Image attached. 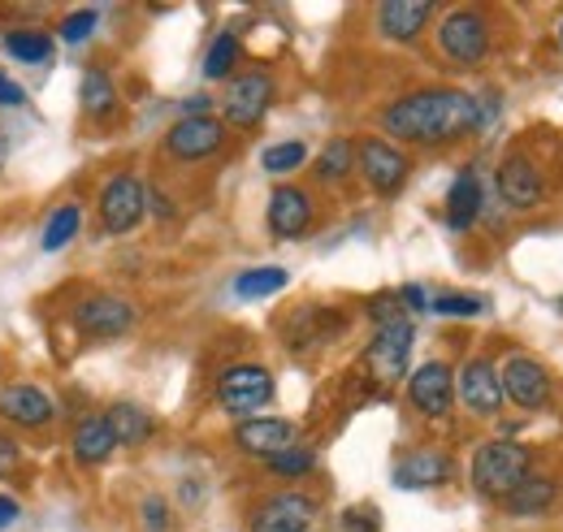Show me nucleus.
<instances>
[{
	"instance_id": "f257e3e1",
	"label": "nucleus",
	"mask_w": 563,
	"mask_h": 532,
	"mask_svg": "<svg viewBox=\"0 0 563 532\" xmlns=\"http://www.w3.org/2000/svg\"><path fill=\"white\" fill-rule=\"evenodd\" d=\"M482 126V104L468 91L455 87H429L399 96L386 113H382V131H390L404 143H451L460 134Z\"/></svg>"
},
{
	"instance_id": "f03ea898",
	"label": "nucleus",
	"mask_w": 563,
	"mask_h": 532,
	"mask_svg": "<svg viewBox=\"0 0 563 532\" xmlns=\"http://www.w3.org/2000/svg\"><path fill=\"white\" fill-rule=\"evenodd\" d=\"M529 476V451L520 442H486L473 455V489L482 498H507Z\"/></svg>"
},
{
	"instance_id": "7ed1b4c3",
	"label": "nucleus",
	"mask_w": 563,
	"mask_h": 532,
	"mask_svg": "<svg viewBox=\"0 0 563 532\" xmlns=\"http://www.w3.org/2000/svg\"><path fill=\"white\" fill-rule=\"evenodd\" d=\"M274 399V373L265 364H230L217 377V402L230 415H252Z\"/></svg>"
},
{
	"instance_id": "20e7f679",
	"label": "nucleus",
	"mask_w": 563,
	"mask_h": 532,
	"mask_svg": "<svg viewBox=\"0 0 563 532\" xmlns=\"http://www.w3.org/2000/svg\"><path fill=\"white\" fill-rule=\"evenodd\" d=\"M438 48L455 62V66H482L490 53V26L477 9H455L442 18L438 26Z\"/></svg>"
},
{
	"instance_id": "39448f33",
	"label": "nucleus",
	"mask_w": 563,
	"mask_h": 532,
	"mask_svg": "<svg viewBox=\"0 0 563 532\" xmlns=\"http://www.w3.org/2000/svg\"><path fill=\"white\" fill-rule=\"evenodd\" d=\"M412 342H417V330H412V321H408V317L377 325L373 342H368V351H364V364H368V373H373L382 386H395V381L408 373V355H412Z\"/></svg>"
},
{
	"instance_id": "423d86ee",
	"label": "nucleus",
	"mask_w": 563,
	"mask_h": 532,
	"mask_svg": "<svg viewBox=\"0 0 563 532\" xmlns=\"http://www.w3.org/2000/svg\"><path fill=\"white\" fill-rule=\"evenodd\" d=\"M143 212H147V187L135 174H118V178L104 182V191H100V225H104V234H113V239L131 234L143 221Z\"/></svg>"
},
{
	"instance_id": "0eeeda50",
	"label": "nucleus",
	"mask_w": 563,
	"mask_h": 532,
	"mask_svg": "<svg viewBox=\"0 0 563 532\" xmlns=\"http://www.w3.org/2000/svg\"><path fill=\"white\" fill-rule=\"evenodd\" d=\"M269 104H274V78H269L265 69L239 74V78L225 87V96H221V113H225V122L239 126V131L261 126V118L269 113Z\"/></svg>"
},
{
	"instance_id": "6e6552de",
	"label": "nucleus",
	"mask_w": 563,
	"mask_h": 532,
	"mask_svg": "<svg viewBox=\"0 0 563 532\" xmlns=\"http://www.w3.org/2000/svg\"><path fill=\"white\" fill-rule=\"evenodd\" d=\"M498 386H503V399H511L525 411H542L551 402V373L533 355H507L498 368Z\"/></svg>"
},
{
	"instance_id": "1a4fd4ad",
	"label": "nucleus",
	"mask_w": 563,
	"mask_h": 532,
	"mask_svg": "<svg viewBox=\"0 0 563 532\" xmlns=\"http://www.w3.org/2000/svg\"><path fill=\"white\" fill-rule=\"evenodd\" d=\"M355 165H360V174L368 178L373 191L395 196L408 182V165L412 160L395 143H386V138H364V143H355Z\"/></svg>"
},
{
	"instance_id": "9d476101",
	"label": "nucleus",
	"mask_w": 563,
	"mask_h": 532,
	"mask_svg": "<svg viewBox=\"0 0 563 532\" xmlns=\"http://www.w3.org/2000/svg\"><path fill=\"white\" fill-rule=\"evenodd\" d=\"M408 399H412V407H417L421 415L442 420V415L451 411V402H455V373H451L442 359H429V364H421V368L412 373Z\"/></svg>"
},
{
	"instance_id": "9b49d317",
	"label": "nucleus",
	"mask_w": 563,
	"mask_h": 532,
	"mask_svg": "<svg viewBox=\"0 0 563 532\" xmlns=\"http://www.w3.org/2000/svg\"><path fill=\"white\" fill-rule=\"evenodd\" d=\"M74 321L91 337H122L135 325V308L126 299H118V295H91V299H82L74 308Z\"/></svg>"
},
{
	"instance_id": "f8f14e48",
	"label": "nucleus",
	"mask_w": 563,
	"mask_h": 532,
	"mask_svg": "<svg viewBox=\"0 0 563 532\" xmlns=\"http://www.w3.org/2000/svg\"><path fill=\"white\" fill-rule=\"evenodd\" d=\"M225 143V126L217 118H183L174 131L165 134V152L178 160H205Z\"/></svg>"
},
{
	"instance_id": "ddd939ff",
	"label": "nucleus",
	"mask_w": 563,
	"mask_h": 532,
	"mask_svg": "<svg viewBox=\"0 0 563 532\" xmlns=\"http://www.w3.org/2000/svg\"><path fill=\"white\" fill-rule=\"evenodd\" d=\"M317 516V502L308 494H274L252 516V532H308Z\"/></svg>"
},
{
	"instance_id": "4468645a",
	"label": "nucleus",
	"mask_w": 563,
	"mask_h": 532,
	"mask_svg": "<svg viewBox=\"0 0 563 532\" xmlns=\"http://www.w3.org/2000/svg\"><path fill=\"white\" fill-rule=\"evenodd\" d=\"M234 442H239V451H247V455L274 459V455H282V451H290V446H295V424H290V420H282V415L243 420V424L234 429Z\"/></svg>"
},
{
	"instance_id": "2eb2a0df",
	"label": "nucleus",
	"mask_w": 563,
	"mask_h": 532,
	"mask_svg": "<svg viewBox=\"0 0 563 532\" xmlns=\"http://www.w3.org/2000/svg\"><path fill=\"white\" fill-rule=\"evenodd\" d=\"M498 200L507 203V208H520V212H529V208H538L542 203V174L525 160V156H507L503 165H498Z\"/></svg>"
},
{
	"instance_id": "dca6fc26",
	"label": "nucleus",
	"mask_w": 563,
	"mask_h": 532,
	"mask_svg": "<svg viewBox=\"0 0 563 532\" xmlns=\"http://www.w3.org/2000/svg\"><path fill=\"white\" fill-rule=\"evenodd\" d=\"M53 399L40 386H4L0 390V415L18 429H44L53 420Z\"/></svg>"
},
{
	"instance_id": "f3484780",
	"label": "nucleus",
	"mask_w": 563,
	"mask_h": 532,
	"mask_svg": "<svg viewBox=\"0 0 563 532\" xmlns=\"http://www.w3.org/2000/svg\"><path fill=\"white\" fill-rule=\"evenodd\" d=\"M460 399L477 415H494L503 407V386H498V368L486 359H468L460 373Z\"/></svg>"
},
{
	"instance_id": "a211bd4d",
	"label": "nucleus",
	"mask_w": 563,
	"mask_h": 532,
	"mask_svg": "<svg viewBox=\"0 0 563 532\" xmlns=\"http://www.w3.org/2000/svg\"><path fill=\"white\" fill-rule=\"evenodd\" d=\"M312 225V200L299 187H278L269 196V230L278 239H303Z\"/></svg>"
},
{
	"instance_id": "6ab92c4d",
	"label": "nucleus",
	"mask_w": 563,
	"mask_h": 532,
	"mask_svg": "<svg viewBox=\"0 0 563 532\" xmlns=\"http://www.w3.org/2000/svg\"><path fill=\"white\" fill-rule=\"evenodd\" d=\"M429 18H433V4H429V0H386V4L377 9L382 35H386V40H399V44L417 40L424 26H429Z\"/></svg>"
},
{
	"instance_id": "aec40b11",
	"label": "nucleus",
	"mask_w": 563,
	"mask_h": 532,
	"mask_svg": "<svg viewBox=\"0 0 563 532\" xmlns=\"http://www.w3.org/2000/svg\"><path fill=\"white\" fill-rule=\"evenodd\" d=\"M477 217H482V178L473 169H460L446 191V225L464 234V230H473Z\"/></svg>"
},
{
	"instance_id": "412c9836",
	"label": "nucleus",
	"mask_w": 563,
	"mask_h": 532,
	"mask_svg": "<svg viewBox=\"0 0 563 532\" xmlns=\"http://www.w3.org/2000/svg\"><path fill=\"white\" fill-rule=\"evenodd\" d=\"M113 451H118V437H113L104 415L78 420V429H74V459L78 464H104Z\"/></svg>"
},
{
	"instance_id": "4be33fe9",
	"label": "nucleus",
	"mask_w": 563,
	"mask_h": 532,
	"mask_svg": "<svg viewBox=\"0 0 563 532\" xmlns=\"http://www.w3.org/2000/svg\"><path fill=\"white\" fill-rule=\"evenodd\" d=\"M555 480L551 476H525L507 498H503V507H507V516H542V511H551L555 507Z\"/></svg>"
},
{
	"instance_id": "5701e85b",
	"label": "nucleus",
	"mask_w": 563,
	"mask_h": 532,
	"mask_svg": "<svg viewBox=\"0 0 563 532\" xmlns=\"http://www.w3.org/2000/svg\"><path fill=\"white\" fill-rule=\"evenodd\" d=\"M446 472H451V459H446V455H438V451H417V455H408L404 464L395 467V485H399V489H429V485L446 480Z\"/></svg>"
},
{
	"instance_id": "b1692460",
	"label": "nucleus",
	"mask_w": 563,
	"mask_h": 532,
	"mask_svg": "<svg viewBox=\"0 0 563 532\" xmlns=\"http://www.w3.org/2000/svg\"><path fill=\"white\" fill-rule=\"evenodd\" d=\"M104 420H109V429H113V437H118L122 446H143V442L152 437V429H156V420H152L143 407H135V402H118Z\"/></svg>"
},
{
	"instance_id": "393cba45",
	"label": "nucleus",
	"mask_w": 563,
	"mask_h": 532,
	"mask_svg": "<svg viewBox=\"0 0 563 532\" xmlns=\"http://www.w3.org/2000/svg\"><path fill=\"white\" fill-rule=\"evenodd\" d=\"M82 109L91 118H109L118 109V87H113V78L104 69H87L82 74Z\"/></svg>"
},
{
	"instance_id": "a878e982",
	"label": "nucleus",
	"mask_w": 563,
	"mask_h": 532,
	"mask_svg": "<svg viewBox=\"0 0 563 532\" xmlns=\"http://www.w3.org/2000/svg\"><path fill=\"white\" fill-rule=\"evenodd\" d=\"M286 268L269 265V268H247V273H239L234 277V295L239 299H265V295H278V290H286Z\"/></svg>"
},
{
	"instance_id": "bb28decb",
	"label": "nucleus",
	"mask_w": 563,
	"mask_h": 532,
	"mask_svg": "<svg viewBox=\"0 0 563 532\" xmlns=\"http://www.w3.org/2000/svg\"><path fill=\"white\" fill-rule=\"evenodd\" d=\"M352 169H355V143L330 138L325 152L317 156V178H321V182H343Z\"/></svg>"
},
{
	"instance_id": "cd10ccee",
	"label": "nucleus",
	"mask_w": 563,
	"mask_h": 532,
	"mask_svg": "<svg viewBox=\"0 0 563 532\" xmlns=\"http://www.w3.org/2000/svg\"><path fill=\"white\" fill-rule=\"evenodd\" d=\"M4 48H9L18 62H26V66H44V62L53 57V40H48L44 31H9V35H4Z\"/></svg>"
},
{
	"instance_id": "c85d7f7f",
	"label": "nucleus",
	"mask_w": 563,
	"mask_h": 532,
	"mask_svg": "<svg viewBox=\"0 0 563 532\" xmlns=\"http://www.w3.org/2000/svg\"><path fill=\"white\" fill-rule=\"evenodd\" d=\"M78 225H82V212H78L74 203H62V208L48 217V225H44V252H62L74 234H78Z\"/></svg>"
},
{
	"instance_id": "c756f323",
	"label": "nucleus",
	"mask_w": 563,
	"mask_h": 532,
	"mask_svg": "<svg viewBox=\"0 0 563 532\" xmlns=\"http://www.w3.org/2000/svg\"><path fill=\"white\" fill-rule=\"evenodd\" d=\"M234 62H239V35L234 31H221L212 40L209 57H205V78H225L234 69Z\"/></svg>"
},
{
	"instance_id": "7c9ffc66",
	"label": "nucleus",
	"mask_w": 563,
	"mask_h": 532,
	"mask_svg": "<svg viewBox=\"0 0 563 532\" xmlns=\"http://www.w3.org/2000/svg\"><path fill=\"white\" fill-rule=\"evenodd\" d=\"M303 160H308V147H303L299 138L274 143V147H265V156H261V165H265L269 174H290V169H299Z\"/></svg>"
},
{
	"instance_id": "2f4dec72",
	"label": "nucleus",
	"mask_w": 563,
	"mask_h": 532,
	"mask_svg": "<svg viewBox=\"0 0 563 532\" xmlns=\"http://www.w3.org/2000/svg\"><path fill=\"white\" fill-rule=\"evenodd\" d=\"M312 467H317V455H312L308 446H290V451H282V455L269 459V472H274V476H308Z\"/></svg>"
},
{
	"instance_id": "473e14b6",
	"label": "nucleus",
	"mask_w": 563,
	"mask_h": 532,
	"mask_svg": "<svg viewBox=\"0 0 563 532\" xmlns=\"http://www.w3.org/2000/svg\"><path fill=\"white\" fill-rule=\"evenodd\" d=\"M429 308L438 317H482L486 312V299L482 295H438Z\"/></svg>"
},
{
	"instance_id": "72a5a7b5",
	"label": "nucleus",
	"mask_w": 563,
	"mask_h": 532,
	"mask_svg": "<svg viewBox=\"0 0 563 532\" xmlns=\"http://www.w3.org/2000/svg\"><path fill=\"white\" fill-rule=\"evenodd\" d=\"M96 22H100V13H96V9H78V13H70V18L62 22V31H57V35H62L66 44H82V40L96 31Z\"/></svg>"
},
{
	"instance_id": "f704fd0d",
	"label": "nucleus",
	"mask_w": 563,
	"mask_h": 532,
	"mask_svg": "<svg viewBox=\"0 0 563 532\" xmlns=\"http://www.w3.org/2000/svg\"><path fill=\"white\" fill-rule=\"evenodd\" d=\"M143 529L147 532L169 529V507H165V498H143Z\"/></svg>"
},
{
	"instance_id": "c9c22d12",
	"label": "nucleus",
	"mask_w": 563,
	"mask_h": 532,
	"mask_svg": "<svg viewBox=\"0 0 563 532\" xmlns=\"http://www.w3.org/2000/svg\"><path fill=\"white\" fill-rule=\"evenodd\" d=\"M18 467H22V446L9 433H0V480H9Z\"/></svg>"
},
{
	"instance_id": "e433bc0d",
	"label": "nucleus",
	"mask_w": 563,
	"mask_h": 532,
	"mask_svg": "<svg viewBox=\"0 0 563 532\" xmlns=\"http://www.w3.org/2000/svg\"><path fill=\"white\" fill-rule=\"evenodd\" d=\"M0 104H26V91L9 74H0Z\"/></svg>"
},
{
	"instance_id": "4c0bfd02",
	"label": "nucleus",
	"mask_w": 563,
	"mask_h": 532,
	"mask_svg": "<svg viewBox=\"0 0 563 532\" xmlns=\"http://www.w3.org/2000/svg\"><path fill=\"white\" fill-rule=\"evenodd\" d=\"M18 520V498H9V494H0V529H9Z\"/></svg>"
},
{
	"instance_id": "58836bf2",
	"label": "nucleus",
	"mask_w": 563,
	"mask_h": 532,
	"mask_svg": "<svg viewBox=\"0 0 563 532\" xmlns=\"http://www.w3.org/2000/svg\"><path fill=\"white\" fill-rule=\"evenodd\" d=\"M399 299H408V308H412V312L429 308V303H424V290H421V286H404V290H399Z\"/></svg>"
},
{
	"instance_id": "ea45409f",
	"label": "nucleus",
	"mask_w": 563,
	"mask_h": 532,
	"mask_svg": "<svg viewBox=\"0 0 563 532\" xmlns=\"http://www.w3.org/2000/svg\"><path fill=\"white\" fill-rule=\"evenodd\" d=\"M343 529H347V532H377V520H368V524H360V511H347V520H343Z\"/></svg>"
},
{
	"instance_id": "a19ab883",
	"label": "nucleus",
	"mask_w": 563,
	"mask_h": 532,
	"mask_svg": "<svg viewBox=\"0 0 563 532\" xmlns=\"http://www.w3.org/2000/svg\"><path fill=\"white\" fill-rule=\"evenodd\" d=\"M0 165H4V138H0Z\"/></svg>"
},
{
	"instance_id": "79ce46f5",
	"label": "nucleus",
	"mask_w": 563,
	"mask_h": 532,
	"mask_svg": "<svg viewBox=\"0 0 563 532\" xmlns=\"http://www.w3.org/2000/svg\"><path fill=\"white\" fill-rule=\"evenodd\" d=\"M560 312H563V299H560Z\"/></svg>"
},
{
	"instance_id": "37998d69",
	"label": "nucleus",
	"mask_w": 563,
	"mask_h": 532,
	"mask_svg": "<svg viewBox=\"0 0 563 532\" xmlns=\"http://www.w3.org/2000/svg\"><path fill=\"white\" fill-rule=\"evenodd\" d=\"M560 40H563V26H560Z\"/></svg>"
}]
</instances>
